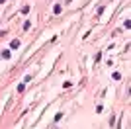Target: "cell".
Here are the masks:
<instances>
[]
</instances>
